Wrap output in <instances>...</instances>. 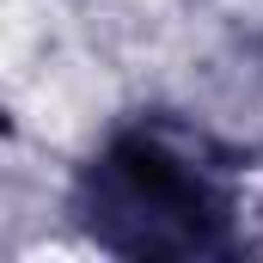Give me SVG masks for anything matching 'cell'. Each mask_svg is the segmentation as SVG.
Returning a JSON list of instances; mask_svg holds the SVG:
<instances>
[{
	"label": "cell",
	"instance_id": "6da1fadb",
	"mask_svg": "<svg viewBox=\"0 0 263 263\" xmlns=\"http://www.w3.org/2000/svg\"><path fill=\"white\" fill-rule=\"evenodd\" d=\"M73 227L110 257H233L239 165L202 129L129 117L73 178Z\"/></svg>",
	"mask_w": 263,
	"mask_h": 263
}]
</instances>
